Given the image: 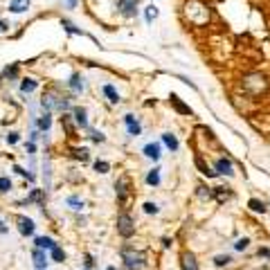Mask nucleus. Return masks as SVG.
I'll use <instances>...</instances> for the list:
<instances>
[{
	"label": "nucleus",
	"mask_w": 270,
	"mask_h": 270,
	"mask_svg": "<svg viewBox=\"0 0 270 270\" xmlns=\"http://www.w3.org/2000/svg\"><path fill=\"white\" fill-rule=\"evenodd\" d=\"M185 16H187V21L192 25L203 27V25H207V21H209V9L201 0H189V3L185 5Z\"/></svg>",
	"instance_id": "f257e3e1"
},
{
	"label": "nucleus",
	"mask_w": 270,
	"mask_h": 270,
	"mask_svg": "<svg viewBox=\"0 0 270 270\" xmlns=\"http://www.w3.org/2000/svg\"><path fill=\"white\" fill-rule=\"evenodd\" d=\"M122 261L128 270H142L147 266V254H144L142 250L126 246V248H122Z\"/></svg>",
	"instance_id": "f03ea898"
},
{
	"label": "nucleus",
	"mask_w": 270,
	"mask_h": 270,
	"mask_svg": "<svg viewBox=\"0 0 270 270\" xmlns=\"http://www.w3.org/2000/svg\"><path fill=\"white\" fill-rule=\"evenodd\" d=\"M41 106L45 108V113H52V111H59V113H66L68 111V99L61 97L57 90H48L41 99Z\"/></svg>",
	"instance_id": "7ed1b4c3"
},
{
	"label": "nucleus",
	"mask_w": 270,
	"mask_h": 270,
	"mask_svg": "<svg viewBox=\"0 0 270 270\" xmlns=\"http://www.w3.org/2000/svg\"><path fill=\"white\" fill-rule=\"evenodd\" d=\"M241 86H243V90H246L248 95H261V93H266L268 81H266V77H263V74L252 72V74H246V77H243Z\"/></svg>",
	"instance_id": "20e7f679"
},
{
	"label": "nucleus",
	"mask_w": 270,
	"mask_h": 270,
	"mask_svg": "<svg viewBox=\"0 0 270 270\" xmlns=\"http://www.w3.org/2000/svg\"><path fill=\"white\" fill-rule=\"evenodd\" d=\"M117 234H119L122 239H131L133 234H135V223H133L131 214L122 212V214L117 216Z\"/></svg>",
	"instance_id": "39448f33"
},
{
	"label": "nucleus",
	"mask_w": 270,
	"mask_h": 270,
	"mask_svg": "<svg viewBox=\"0 0 270 270\" xmlns=\"http://www.w3.org/2000/svg\"><path fill=\"white\" fill-rule=\"evenodd\" d=\"M115 194H117V201L119 203H126V198H128V194H131V180H128L126 176H122L115 183Z\"/></svg>",
	"instance_id": "423d86ee"
},
{
	"label": "nucleus",
	"mask_w": 270,
	"mask_h": 270,
	"mask_svg": "<svg viewBox=\"0 0 270 270\" xmlns=\"http://www.w3.org/2000/svg\"><path fill=\"white\" fill-rule=\"evenodd\" d=\"M138 5H140V0H117L119 12L126 18H133L135 14H138Z\"/></svg>",
	"instance_id": "0eeeda50"
},
{
	"label": "nucleus",
	"mask_w": 270,
	"mask_h": 270,
	"mask_svg": "<svg viewBox=\"0 0 270 270\" xmlns=\"http://www.w3.org/2000/svg\"><path fill=\"white\" fill-rule=\"evenodd\" d=\"M16 223H18V232H21L23 237H32L34 230H36L34 221H32V218H27V216H18Z\"/></svg>",
	"instance_id": "6e6552de"
},
{
	"label": "nucleus",
	"mask_w": 270,
	"mask_h": 270,
	"mask_svg": "<svg viewBox=\"0 0 270 270\" xmlns=\"http://www.w3.org/2000/svg\"><path fill=\"white\" fill-rule=\"evenodd\" d=\"M32 259H34V263H36V270H45L48 268V254H45V250L41 248H34V252H32Z\"/></svg>",
	"instance_id": "1a4fd4ad"
},
{
	"label": "nucleus",
	"mask_w": 270,
	"mask_h": 270,
	"mask_svg": "<svg viewBox=\"0 0 270 270\" xmlns=\"http://www.w3.org/2000/svg\"><path fill=\"white\" fill-rule=\"evenodd\" d=\"M214 167H216V173H221V176H234V167H232V162H230V160L218 158Z\"/></svg>",
	"instance_id": "9d476101"
},
{
	"label": "nucleus",
	"mask_w": 270,
	"mask_h": 270,
	"mask_svg": "<svg viewBox=\"0 0 270 270\" xmlns=\"http://www.w3.org/2000/svg\"><path fill=\"white\" fill-rule=\"evenodd\" d=\"M124 122H126V126H128V135L138 138V135L142 133V126H140V122L135 119V115H124Z\"/></svg>",
	"instance_id": "9b49d317"
},
{
	"label": "nucleus",
	"mask_w": 270,
	"mask_h": 270,
	"mask_svg": "<svg viewBox=\"0 0 270 270\" xmlns=\"http://www.w3.org/2000/svg\"><path fill=\"white\" fill-rule=\"evenodd\" d=\"M72 115H74V124H77L79 128H88V117H86V108H81V106H77L72 111Z\"/></svg>",
	"instance_id": "f8f14e48"
},
{
	"label": "nucleus",
	"mask_w": 270,
	"mask_h": 270,
	"mask_svg": "<svg viewBox=\"0 0 270 270\" xmlns=\"http://www.w3.org/2000/svg\"><path fill=\"white\" fill-rule=\"evenodd\" d=\"M169 102H171V106L176 108V111H178L180 115H192V108H189L187 104H185L183 99L178 97V95H171V97H169Z\"/></svg>",
	"instance_id": "ddd939ff"
},
{
	"label": "nucleus",
	"mask_w": 270,
	"mask_h": 270,
	"mask_svg": "<svg viewBox=\"0 0 270 270\" xmlns=\"http://www.w3.org/2000/svg\"><path fill=\"white\" fill-rule=\"evenodd\" d=\"M180 268L183 270H198V261L192 252H185L183 259H180Z\"/></svg>",
	"instance_id": "4468645a"
},
{
	"label": "nucleus",
	"mask_w": 270,
	"mask_h": 270,
	"mask_svg": "<svg viewBox=\"0 0 270 270\" xmlns=\"http://www.w3.org/2000/svg\"><path fill=\"white\" fill-rule=\"evenodd\" d=\"M144 156L149 160H160V156H162V147H160L158 142L147 144V147H144Z\"/></svg>",
	"instance_id": "2eb2a0df"
},
{
	"label": "nucleus",
	"mask_w": 270,
	"mask_h": 270,
	"mask_svg": "<svg viewBox=\"0 0 270 270\" xmlns=\"http://www.w3.org/2000/svg\"><path fill=\"white\" fill-rule=\"evenodd\" d=\"M29 3H32V0H12V3H9V12H12V14H23V12H27Z\"/></svg>",
	"instance_id": "dca6fc26"
},
{
	"label": "nucleus",
	"mask_w": 270,
	"mask_h": 270,
	"mask_svg": "<svg viewBox=\"0 0 270 270\" xmlns=\"http://www.w3.org/2000/svg\"><path fill=\"white\" fill-rule=\"evenodd\" d=\"M162 144L169 149V151H178V140L173 133H164L162 135Z\"/></svg>",
	"instance_id": "f3484780"
},
{
	"label": "nucleus",
	"mask_w": 270,
	"mask_h": 270,
	"mask_svg": "<svg viewBox=\"0 0 270 270\" xmlns=\"http://www.w3.org/2000/svg\"><path fill=\"white\" fill-rule=\"evenodd\" d=\"M36 248H41V250H52L57 243H54V239H50V237H36Z\"/></svg>",
	"instance_id": "a211bd4d"
},
{
	"label": "nucleus",
	"mask_w": 270,
	"mask_h": 270,
	"mask_svg": "<svg viewBox=\"0 0 270 270\" xmlns=\"http://www.w3.org/2000/svg\"><path fill=\"white\" fill-rule=\"evenodd\" d=\"M68 86L72 88V93H81V90H83V79L79 77V74H72V77H70V81H68Z\"/></svg>",
	"instance_id": "6ab92c4d"
},
{
	"label": "nucleus",
	"mask_w": 270,
	"mask_h": 270,
	"mask_svg": "<svg viewBox=\"0 0 270 270\" xmlns=\"http://www.w3.org/2000/svg\"><path fill=\"white\" fill-rule=\"evenodd\" d=\"M36 86H38V81L36 79H23V83H21V90L25 95H29V93H34V90H36Z\"/></svg>",
	"instance_id": "aec40b11"
},
{
	"label": "nucleus",
	"mask_w": 270,
	"mask_h": 270,
	"mask_svg": "<svg viewBox=\"0 0 270 270\" xmlns=\"http://www.w3.org/2000/svg\"><path fill=\"white\" fill-rule=\"evenodd\" d=\"M104 95L108 97V102L111 104H119V93L113 86H104Z\"/></svg>",
	"instance_id": "412c9836"
},
{
	"label": "nucleus",
	"mask_w": 270,
	"mask_h": 270,
	"mask_svg": "<svg viewBox=\"0 0 270 270\" xmlns=\"http://www.w3.org/2000/svg\"><path fill=\"white\" fill-rule=\"evenodd\" d=\"M144 18H147V23H153L158 18V7L156 5H149L147 9H144Z\"/></svg>",
	"instance_id": "4be33fe9"
},
{
	"label": "nucleus",
	"mask_w": 270,
	"mask_h": 270,
	"mask_svg": "<svg viewBox=\"0 0 270 270\" xmlns=\"http://www.w3.org/2000/svg\"><path fill=\"white\" fill-rule=\"evenodd\" d=\"M196 164H198V169H201V173H203V176H207V178H214V176H216V171H212V169H209V167L203 162L201 158H196Z\"/></svg>",
	"instance_id": "5701e85b"
},
{
	"label": "nucleus",
	"mask_w": 270,
	"mask_h": 270,
	"mask_svg": "<svg viewBox=\"0 0 270 270\" xmlns=\"http://www.w3.org/2000/svg\"><path fill=\"white\" fill-rule=\"evenodd\" d=\"M50 252H52V261H57V263L66 261V252H63V250L59 248V246H54L52 250H50Z\"/></svg>",
	"instance_id": "b1692460"
},
{
	"label": "nucleus",
	"mask_w": 270,
	"mask_h": 270,
	"mask_svg": "<svg viewBox=\"0 0 270 270\" xmlns=\"http://www.w3.org/2000/svg\"><path fill=\"white\" fill-rule=\"evenodd\" d=\"M147 185H151V187H156V185H160V169H153V171H149V176H147Z\"/></svg>",
	"instance_id": "393cba45"
},
{
	"label": "nucleus",
	"mask_w": 270,
	"mask_h": 270,
	"mask_svg": "<svg viewBox=\"0 0 270 270\" xmlns=\"http://www.w3.org/2000/svg\"><path fill=\"white\" fill-rule=\"evenodd\" d=\"M95 171L97 173H108L111 171V164H108L106 160H97V162H95Z\"/></svg>",
	"instance_id": "a878e982"
},
{
	"label": "nucleus",
	"mask_w": 270,
	"mask_h": 270,
	"mask_svg": "<svg viewBox=\"0 0 270 270\" xmlns=\"http://www.w3.org/2000/svg\"><path fill=\"white\" fill-rule=\"evenodd\" d=\"M250 205V209H252V212H266V203H261V201H257V198H252V201L248 203Z\"/></svg>",
	"instance_id": "bb28decb"
},
{
	"label": "nucleus",
	"mask_w": 270,
	"mask_h": 270,
	"mask_svg": "<svg viewBox=\"0 0 270 270\" xmlns=\"http://www.w3.org/2000/svg\"><path fill=\"white\" fill-rule=\"evenodd\" d=\"M50 124H52V117H50V113L41 115V119H38V128H41V131H48Z\"/></svg>",
	"instance_id": "cd10ccee"
},
{
	"label": "nucleus",
	"mask_w": 270,
	"mask_h": 270,
	"mask_svg": "<svg viewBox=\"0 0 270 270\" xmlns=\"http://www.w3.org/2000/svg\"><path fill=\"white\" fill-rule=\"evenodd\" d=\"M68 205L74 209V212H81V209H83V201H79L77 196H70L68 198Z\"/></svg>",
	"instance_id": "c85d7f7f"
},
{
	"label": "nucleus",
	"mask_w": 270,
	"mask_h": 270,
	"mask_svg": "<svg viewBox=\"0 0 270 270\" xmlns=\"http://www.w3.org/2000/svg\"><path fill=\"white\" fill-rule=\"evenodd\" d=\"M72 156L77 160H81V162H86L88 160V149H72Z\"/></svg>",
	"instance_id": "c756f323"
},
{
	"label": "nucleus",
	"mask_w": 270,
	"mask_h": 270,
	"mask_svg": "<svg viewBox=\"0 0 270 270\" xmlns=\"http://www.w3.org/2000/svg\"><path fill=\"white\" fill-rule=\"evenodd\" d=\"M232 261V259L228 257V254H218L216 259H214V266H218V268H223V266H228V263Z\"/></svg>",
	"instance_id": "7c9ffc66"
},
{
	"label": "nucleus",
	"mask_w": 270,
	"mask_h": 270,
	"mask_svg": "<svg viewBox=\"0 0 270 270\" xmlns=\"http://www.w3.org/2000/svg\"><path fill=\"white\" fill-rule=\"evenodd\" d=\"M9 189H12V180L5 178V176H0V194H7Z\"/></svg>",
	"instance_id": "2f4dec72"
},
{
	"label": "nucleus",
	"mask_w": 270,
	"mask_h": 270,
	"mask_svg": "<svg viewBox=\"0 0 270 270\" xmlns=\"http://www.w3.org/2000/svg\"><path fill=\"white\" fill-rule=\"evenodd\" d=\"M198 198H203V201H209V198H212V192H209V187L201 185V187H198Z\"/></svg>",
	"instance_id": "473e14b6"
},
{
	"label": "nucleus",
	"mask_w": 270,
	"mask_h": 270,
	"mask_svg": "<svg viewBox=\"0 0 270 270\" xmlns=\"http://www.w3.org/2000/svg\"><path fill=\"white\" fill-rule=\"evenodd\" d=\"M61 25L66 27V32H68V34H81V29H77L70 21H61Z\"/></svg>",
	"instance_id": "72a5a7b5"
},
{
	"label": "nucleus",
	"mask_w": 270,
	"mask_h": 270,
	"mask_svg": "<svg viewBox=\"0 0 270 270\" xmlns=\"http://www.w3.org/2000/svg\"><path fill=\"white\" fill-rule=\"evenodd\" d=\"M216 198H218V201H228V198H230V192H225V187H216Z\"/></svg>",
	"instance_id": "f704fd0d"
},
{
	"label": "nucleus",
	"mask_w": 270,
	"mask_h": 270,
	"mask_svg": "<svg viewBox=\"0 0 270 270\" xmlns=\"http://www.w3.org/2000/svg\"><path fill=\"white\" fill-rule=\"evenodd\" d=\"M144 212L147 214H158V205L156 203H144Z\"/></svg>",
	"instance_id": "c9c22d12"
},
{
	"label": "nucleus",
	"mask_w": 270,
	"mask_h": 270,
	"mask_svg": "<svg viewBox=\"0 0 270 270\" xmlns=\"http://www.w3.org/2000/svg\"><path fill=\"white\" fill-rule=\"evenodd\" d=\"M248 243H250V239H239V241L234 243V250H246Z\"/></svg>",
	"instance_id": "e433bc0d"
},
{
	"label": "nucleus",
	"mask_w": 270,
	"mask_h": 270,
	"mask_svg": "<svg viewBox=\"0 0 270 270\" xmlns=\"http://www.w3.org/2000/svg\"><path fill=\"white\" fill-rule=\"evenodd\" d=\"M16 74H18V66H12V68L5 70V77H9V79H14Z\"/></svg>",
	"instance_id": "4c0bfd02"
},
{
	"label": "nucleus",
	"mask_w": 270,
	"mask_h": 270,
	"mask_svg": "<svg viewBox=\"0 0 270 270\" xmlns=\"http://www.w3.org/2000/svg\"><path fill=\"white\" fill-rule=\"evenodd\" d=\"M83 259H86L83 263H86V268H88V270H90V268H95V259H93V254H86Z\"/></svg>",
	"instance_id": "58836bf2"
},
{
	"label": "nucleus",
	"mask_w": 270,
	"mask_h": 270,
	"mask_svg": "<svg viewBox=\"0 0 270 270\" xmlns=\"http://www.w3.org/2000/svg\"><path fill=\"white\" fill-rule=\"evenodd\" d=\"M7 142H9V144H16V142H18V133H9V135H7Z\"/></svg>",
	"instance_id": "ea45409f"
},
{
	"label": "nucleus",
	"mask_w": 270,
	"mask_h": 270,
	"mask_svg": "<svg viewBox=\"0 0 270 270\" xmlns=\"http://www.w3.org/2000/svg\"><path fill=\"white\" fill-rule=\"evenodd\" d=\"M93 140H95V142H104V140H106V138H104V135H102V133L93 131Z\"/></svg>",
	"instance_id": "a19ab883"
},
{
	"label": "nucleus",
	"mask_w": 270,
	"mask_h": 270,
	"mask_svg": "<svg viewBox=\"0 0 270 270\" xmlns=\"http://www.w3.org/2000/svg\"><path fill=\"white\" fill-rule=\"evenodd\" d=\"M259 257H268L270 259V250L268 248H261V250H259Z\"/></svg>",
	"instance_id": "79ce46f5"
},
{
	"label": "nucleus",
	"mask_w": 270,
	"mask_h": 270,
	"mask_svg": "<svg viewBox=\"0 0 270 270\" xmlns=\"http://www.w3.org/2000/svg\"><path fill=\"white\" fill-rule=\"evenodd\" d=\"M66 7H70V9H74V7H77V0H66Z\"/></svg>",
	"instance_id": "37998d69"
},
{
	"label": "nucleus",
	"mask_w": 270,
	"mask_h": 270,
	"mask_svg": "<svg viewBox=\"0 0 270 270\" xmlns=\"http://www.w3.org/2000/svg\"><path fill=\"white\" fill-rule=\"evenodd\" d=\"M9 29V23H5V21H0V32H7Z\"/></svg>",
	"instance_id": "c03bdc74"
},
{
	"label": "nucleus",
	"mask_w": 270,
	"mask_h": 270,
	"mask_svg": "<svg viewBox=\"0 0 270 270\" xmlns=\"http://www.w3.org/2000/svg\"><path fill=\"white\" fill-rule=\"evenodd\" d=\"M27 151H29V153H34V151H36V147H34V142H29V144H27Z\"/></svg>",
	"instance_id": "a18cd8bd"
},
{
	"label": "nucleus",
	"mask_w": 270,
	"mask_h": 270,
	"mask_svg": "<svg viewBox=\"0 0 270 270\" xmlns=\"http://www.w3.org/2000/svg\"><path fill=\"white\" fill-rule=\"evenodd\" d=\"M106 270H115V268H113V266H111V268H106Z\"/></svg>",
	"instance_id": "49530a36"
}]
</instances>
